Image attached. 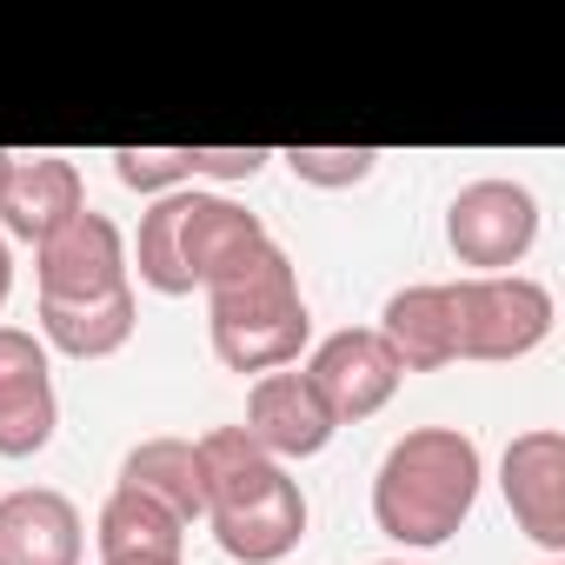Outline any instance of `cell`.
Returning a JSON list of instances; mask_svg holds the SVG:
<instances>
[{
	"instance_id": "6da1fadb",
	"label": "cell",
	"mask_w": 565,
	"mask_h": 565,
	"mask_svg": "<svg viewBox=\"0 0 565 565\" xmlns=\"http://www.w3.org/2000/svg\"><path fill=\"white\" fill-rule=\"evenodd\" d=\"M479 439L459 426H413L386 446L380 472H373V519L386 539H399L406 552H433L446 545L472 505H479Z\"/></svg>"
},
{
	"instance_id": "7a4b0ae2",
	"label": "cell",
	"mask_w": 565,
	"mask_h": 565,
	"mask_svg": "<svg viewBox=\"0 0 565 565\" xmlns=\"http://www.w3.org/2000/svg\"><path fill=\"white\" fill-rule=\"evenodd\" d=\"M552 287L532 273H466L452 279V347L459 360H486V366H505V360H525L552 340Z\"/></svg>"
},
{
	"instance_id": "3957f363",
	"label": "cell",
	"mask_w": 565,
	"mask_h": 565,
	"mask_svg": "<svg viewBox=\"0 0 565 565\" xmlns=\"http://www.w3.org/2000/svg\"><path fill=\"white\" fill-rule=\"evenodd\" d=\"M446 246L472 273H512L539 246V200H532V186L499 180V173L459 186L452 206H446Z\"/></svg>"
},
{
	"instance_id": "277c9868",
	"label": "cell",
	"mask_w": 565,
	"mask_h": 565,
	"mask_svg": "<svg viewBox=\"0 0 565 565\" xmlns=\"http://www.w3.org/2000/svg\"><path fill=\"white\" fill-rule=\"evenodd\" d=\"M34 279H41V307H87L120 287H134L127 273V233L107 213H74L54 239L34 246Z\"/></svg>"
},
{
	"instance_id": "5b68a950",
	"label": "cell",
	"mask_w": 565,
	"mask_h": 565,
	"mask_svg": "<svg viewBox=\"0 0 565 565\" xmlns=\"http://www.w3.org/2000/svg\"><path fill=\"white\" fill-rule=\"evenodd\" d=\"M300 373H307V386L320 393V406H327L333 426H360V419H373L380 406H393V393H399V380H406V366L393 360V347H386L373 327L327 333V340L307 353Z\"/></svg>"
},
{
	"instance_id": "8992f818",
	"label": "cell",
	"mask_w": 565,
	"mask_h": 565,
	"mask_svg": "<svg viewBox=\"0 0 565 565\" xmlns=\"http://www.w3.org/2000/svg\"><path fill=\"white\" fill-rule=\"evenodd\" d=\"M54 426H61V393H54V360L41 333L0 327V459L47 452Z\"/></svg>"
},
{
	"instance_id": "52a82bcc",
	"label": "cell",
	"mask_w": 565,
	"mask_h": 565,
	"mask_svg": "<svg viewBox=\"0 0 565 565\" xmlns=\"http://www.w3.org/2000/svg\"><path fill=\"white\" fill-rule=\"evenodd\" d=\"M499 492L512 505V525L545 558H558L565 552V433L558 426L519 433L499 459Z\"/></svg>"
},
{
	"instance_id": "ba28073f",
	"label": "cell",
	"mask_w": 565,
	"mask_h": 565,
	"mask_svg": "<svg viewBox=\"0 0 565 565\" xmlns=\"http://www.w3.org/2000/svg\"><path fill=\"white\" fill-rule=\"evenodd\" d=\"M266 459H313V452H327L333 446V419H327V406H320V393L307 386V373H294V366H279V373H259L253 380V393H246V426H239Z\"/></svg>"
},
{
	"instance_id": "9c48e42d",
	"label": "cell",
	"mask_w": 565,
	"mask_h": 565,
	"mask_svg": "<svg viewBox=\"0 0 565 565\" xmlns=\"http://www.w3.org/2000/svg\"><path fill=\"white\" fill-rule=\"evenodd\" d=\"M266 246H273V233L259 226V213L233 206L226 193H180V266L200 294L233 279Z\"/></svg>"
},
{
	"instance_id": "30bf717a",
	"label": "cell",
	"mask_w": 565,
	"mask_h": 565,
	"mask_svg": "<svg viewBox=\"0 0 565 565\" xmlns=\"http://www.w3.org/2000/svg\"><path fill=\"white\" fill-rule=\"evenodd\" d=\"M74 213H87V180L61 153H14L8 186H0V233L8 239H54Z\"/></svg>"
},
{
	"instance_id": "8fae6325",
	"label": "cell",
	"mask_w": 565,
	"mask_h": 565,
	"mask_svg": "<svg viewBox=\"0 0 565 565\" xmlns=\"http://www.w3.org/2000/svg\"><path fill=\"white\" fill-rule=\"evenodd\" d=\"M87 525L81 505L54 486H21L0 499V565H81Z\"/></svg>"
},
{
	"instance_id": "7c38bea8",
	"label": "cell",
	"mask_w": 565,
	"mask_h": 565,
	"mask_svg": "<svg viewBox=\"0 0 565 565\" xmlns=\"http://www.w3.org/2000/svg\"><path fill=\"white\" fill-rule=\"evenodd\" d=\"M287 320H313V313H307L294 259L279 253V246L253 253L233 279L206 287V333L213 327H287Z\"/></svg>"
},
{
	"instance_id": "4fadbf2b",
	"label": "cell",
	"mask_w": 565,
	"mask_h": 565,
	"mask_svg": "<svg viewBox=\"0 0 565 565\" xmlns=\"http://www.w3.org/2000/svg\"><path fill=\"white\" fill-rule=\"evenodd\" d=\"M206 525H213V539H220L226 558H239V565H279L307 539V492H300V479H279L259 499H246L233 512H213Z\"/></svg>"
},
{
	"instance_id": "5bb4252c",
	"label": "cell",
	"mask_w": 565,
	"mask_h": 565,
	"mask_svg": "<svg viewBox=\"0 0 565 565\" xmlns=\"http://www.w3.org/2000/svg\"><path fill=\"white\" fill-rule=\"evenodd\" d=\"M406 373H439L459 360L452 347V279H426V287H399L373 327Z\"/></svg>"
},
{
	"instance_id": "9a60e30c",
	"label": "cell",
	"mask_w": 565,
	"mask_h": 565,
	"mask_svg": "<svg viewBox=\"0 0 565 565\" xmlns=\"http://www.w3.org/2000/svg\"><path fill=\"white\" fill-rule=\"evenodd\" d=\"M120 492H140L147 505H160L180 525L206 519V472H200V446L193 439H140L120 459Z\"/></svg>"
},
{
	"instance_id": "2e32d148",
	"label": "cell",
	"mask_w": 565,
	"mask_h": 565,
	"mask_svg": "<svg viewBox=\"0 0 565 565\" xmlns=\"http://www.w3.org/2000/svg\"><path fill=\"white\" fill-rule=\"evenodd\" d=\"M94 545H100V565H180L186 525L167 519L160 505H147L140 492L114 486L100 519H94Z\"/></svg>"
},
{
	"instance_id": "e0dca14e",
	"label": "cell",
	"mask_w": 565,
	"mask_h": 565,
	"mask_svg": "<svg viewBox=\"0 0 565 565\" xmlns=\"http://www.w3.org/2000/svg\"><path fill=\"white\" fill-rule=\"evenodd\" d=\"M140 327V300L134 287L87 300V307H41V347L67 353V360H114Z\"/></svg>"
},
{
	"instance_id": "ac0fdd59",
	"label": "cell",
	"mask_w": 565,
	"mask_h": 565,
	"mask_svg": "<svg viewBox=\"0 0 565 565\" xmlns=\"http://www.w3.org/2000/svg\"><path fill=\"white\" fill-rule=\"evenodd\" d=\"M193 446H200V472H206V519H213V512H233V505H246V499H259L266 486L287 479V466L266 459L239 426H213V433L193 439Z\"/></svg>"
},
{
	"instance_id": "d6986e66",
	"label": "cell",
	"mask_w": 565,
	"mask_h": 565,
	"mask_svg": "<svg viewBox=\"0 0 565 565\" xmlns=\"http://www.w3.org/2000/svg\"><path fill=\"white\" fill-rule=\"evenodd\" d=\"M180 193H186V186H180ZM180 193L153 200V206L140 213L134 246H127V273H140V287H153V294H167V300L193 294V279H186V266H180Z\"/></svg>"
},
{
	"instance_id": "ffe728a7",
	"label": "cell",
	"mask_w": 565,
	"mask_h": 565,
	"mask_svg": "<svg viewBox=\"0 0 565 565\" xmlns=\"http://www.w3.org/2000/svg\"><path fill=\"white\" fill-rule=\"evenodd\" d=\"M273 160H287V173H294V180H307V186L340 193V186L373 180L380 147H287V153H273Z\"/></svg>"
},
{
	"instance_id": "44dd1931",
	"label": "cell",
	"mask_w": 565,
	"mask_h": 565,
	"mask_svg": "<svg viewBox=\"0 0 565 565\" xmlns=\"http://www.w3.org/2000/svg\"><path fill=\"white\" fill-rule=\"evenodd\" d=\"M114 173H120V186H134L147 200H167V193H180L193 180L186 147H114Z\"/></svg>"
},
{
	"instance_id": "7402d4cb",
	"label": "cell",
	"mask_w": 565,
	"mask_h": 565,
	"mask_svg": "<svg viewBox=\"0 0 565 565\" xmlns=\"http://www.w3.org/2000/svg\"><path fill=\"white\" fill-rule=\"evenodd\" d=\"M273 153L266 147H186V173L193 180H253Z\"/></svg>"
},
{
	"instance_id": "603a6c76",
	"label": "cell",
	"mask_w": 565,
	"mask_h": 565,
	"mask_svg": "<svg viewBox=\"0 0 565 565\" xmlns=\"http://www.w3.org/2000/svg\"><path fill=\"white\" fill-rule=\"evenodd\" d=\"M14 294V253H8V233H0V307H8Z\"/></svg>"
},
{
	"instance_id": "cb8c5ba5",
	"label": "cell",
	"mask_w": 565,
	"mask_h": 565,
	"mask_svg": "<svg viewBox=\"0 0 565 565\" xmlns=\"http://www.w3.org/2000/svg\"><path fill=\"white\" fill-rule=\"evenodd\" d=\"M8 167H14V153H8V147H0V186H8Z\"/></svg>"
},
{
	"instance_id": "d4e9b609",
	"label": "cell",
	"mask_w": 565,
	"mask_h": 565,
	"mask_svg": "<svg viewBox=\"0 0 565 565\" xmlns=\"http://www.w3.org/2000/svg\"><path fill=\"white\" fill-rule=\"evenodd\" d=\"M539 565H565V558H539Z\"/></svg>"
},
{
	"instance_id": "484cf974",
	"label": "cell",
	"mask_w": 565,
	"mask_h": 565,
	"mask_svg": "<svg viewBox=\"0 0 565 565\" xmlns=\"http://www.w3.org/2000/svg\"><path fill=\"white\" fill-rule=\"evenodd\" d=\"M380 565H406V558H380Z\"/></svg>"
}]
</instances>
